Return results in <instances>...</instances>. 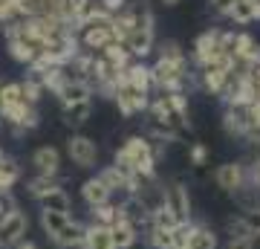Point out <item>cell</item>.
Segmentation results:
<instances>
[{
	"label": "cell",
	"instance_id": "cell-1",
	"mask_svg": "<svg viewBox=\"0 0 260 249\" xmlns=\"http://www.w3.org/2000/svg\"><path fill=\"white\" fill-rule=\"evenodd\" d=\"M113 168L124 177L139 180H156V157L148 136H127L124 145L113 154Z\"/></svg>",
	"mask_w": 260,
	"mask_h": 249
},
{
	"label": "cell",
	"instance_id": "cell-2",
	"mask_svg": "<svg viewBox=\"0 0 260 249\" xmlns=\"http://www.w3.org/2000/svg\"><path fill=\"white\" fill-rule=\"evenodd\" d=\"M121 73H124V70H121ZM113 102H116V107H119L121 116L130 119V116H136V113L148 110L150 96H148V93L133 90V87H127V84L121 81V75H119V87H116V93H113Z\"/></svg>",
	"mask_w": 260,
	"mask_h": 249
},
{
	"label": "cell",
	"instance_id": "cell-3",
	"mask_svg": "<svg viewBox=\"0 0 260 249\" xmlns=\"http://www.w3.org/2000/svg\"><path fill=\"white\" fill-rule=\"evenodd\" d=\"M26 232H29L26 212L15 209L6 217H0V249H12L15 243H20V240L26 238Z\"/></svg>",
	"mask_w": 260,
	"mask_h": 249
},
{
	"label": "cell",
	"instance_id": "cell-4",
	"mask_svg": "<svg viewBox=\"0 0 260 249\" xmlns=\"http://www.w3.org/2000/svg\"><path fill=\"white\" fill-rule=\"evenodd\" d=\"M67 154L78 168H95L99 165V145L84 133H73L67 139Z\"/></svg>",
	"mask_w": 260,
	"mask_h": 249
},
{
	"label": "cell",
	"instance_id": "cell-5",
	"mask_svg": "<svg viewBox=\"0 0 260 249\" xmlns=\"http://www.w3.org/2000/svg\"><path fill=\"white\" fill-rule=\"evenodd\" d=\"M217 56H220V29L211 26V29H205V32H200V35H197L191 58H194L197 70H200V67L211 64Z\"/></svg>",
	"mask_w": 260,
	"mask_h": 249
},
{
	"label": "cell",
	"instance_id": "cell-6",
	"mask_svg": "<svg viewBox=\"0 0 260 249\" xmlns=\"http://www.w3.org/2000/svg\"><path fill=\"white\" fill-rule=\"evenodd\" d=\"M214 183L220 185L223 191L237 194L243 185H249L246 165H243V162H223V165H217V171H214Z\"/></svg>",
	"mask_w": 260,
	"mask_h": 249
},
{
	"label": "cell",
	"instance_id": "cell-7",
	"mask_svg": "<svg viewBox=\"0 0 260 249\" xmlns=\"http://www.w3.org/2000/svg\"><path fill=\"white\" fill-rule=\"evenodd\" d=\"M165 209L177 220H191V197H188L185 183L174 180L171 185H165Z\"/></svg>",
	"mask_w": 260,
	"mask_h": 249
},
{
	"label": "cell",
	"instance_id": "cell-8",
	"mask_svg": "<svg viewBox=\"0 0 260 249\" xmlns=\"http://www.w3.org/2000/svg\"><path fill=\"white\" fill-rule=\"evenodd\" d=\"M121 46L130 52L133 61H145L153 52V46H156V32H150V29H133Z\"/></svg>",
	"mask_w": 260,
	"mask_h": 249
},
{
	"label": "cell",
	"instance_id": "cell-9",
	"mask_svg": "<svg viewBox=\"0 0 260 249\" xmlns=\"http://www.w3.org/2000/svg\"><path fill=\"white\" fill-rule=\"evenodd\" d=\"M32 168L38 174H47V177H58L61 171V151L55 145H41L32 151Z\"/></svg>",
	"mask_w": 260,
	"mask_h": 249
},
{
	"label": "cell",
	"instance_id": "cell-10",
	"mask_svg": "<svg viewBox=\"0 0 260 249\" xmlns=\"http://www.w3.org/2000/svg\"><path fill=\"white\" fill-rule=\"evenodd\" d=\"M55 99L61 102V107L75 104V102H90V99H93V84L78 81V78H67V81L61 84V90L55 93Z\"/></svg>",
	"mask_w": 260,
	"mask_h": 249
},
{
	"label": "cell",
	"instance_id": "cell-11",
	"mask_svg": "<svg viewBox=\"0 0 260 249\" xmlns=\"http://www.w3.org/2000/svg\"><path fill=\"white\" fill-rule=\"evenodd\" d=\"M121 81L127 84V87H133V90L139 93H148L153 90V81H150V64H145V61H130L127 70L121 73Z\"/></svg>",
	"mask_w": 260,
	"mask_h": 249
},
{
	"label": "cell",
	"instance_id": "cell-12",
	"mask_svg": "<svg viewBox=\"0 0 260 249\" xmlns=\"http://www.w3.org/2000/svg\"><path fill=\"white\" fill-rule=\"evenodd\" d=\"M119 214H121V220H127L130 226H136V229H148V223H150V212L145 209V203H142L139 197H124L119 203Z\"/></svg>",
	"mask_w": 260,
	"mask_h": 249
},
{
	"label": "cell",
	"instance_id": "cell-13",
	"mask_svg": "<svg viewBox=\"0 0 260 249\" xmlns=\"http://www.w3.org/2000/svg\"><path fill=\"white\" fill-rule=\"evenodd\" d=\"M225 18L237 26H249V23L260 20V0H234L232 9L225 12Z\"/></svg>",
	"mask_w": 260,
	"mask_h": 249
},
{
	"label": "cell",
	"instance_id": "cell-14",
	"mask_svg": "<svg viewBox=\"0 0 260 249\" xmlns=\"http://www.w3.org/2000/svg\"><path fill=\"white\" fill-rule=\"evenodd\" d=\"M130 15V23H133V29H150V32H156V15H153V6H150V0H133V3H127V9H124Z\"/></svg>",
	"mask_w": 260,
	"mask_h": 249
},
{
	"label": "cell",
	"instance_id": "cell-15",
	"mask_svg": "<svg viewBox=\"0 0 260 249\" xmlns=\"http://www.w3.org/2000/svg\"><path fill=\"white\" fill-rule=\"evenodd\" d=\"M81 200L90 209H95V206H104V203H110L113 200V194H110V188L99 180V174L95 177H90V180H84V185H81Z\"/></svg>",
	"mask_w": 260,
	"mask_h": 249
},
{
	"label": "cell",
	"instance_id": "cell-16",
	"mask_svg": "<svg viewBox=\"0 0 260 249\" xmlns=\"http://www.w3.org/2000/svg\"><path fill=\"white\" fill-rule=\"evenodd\" d=\"M84 229H87V226H84V223H78V220H70L64 226V229L58 232V235H52V243H55L58 249H75V246H81L84 243Z\"/></svg>",
	"mask_w": 260,
	"mask_h": 249
},
{
	"label": "cell",
	"instance_id": "cell-17",
	"mask_svg": "<svg viewBox=\"0 0 260 249\" xmlns=\"http://www.w3.org/2000/svg\"><path fill=\"white\" fill-rule=\"evenodd\" d=\"M81 249H116L110 229H107V226H99V223H90V226L84 229Z\"/></svg>",
	"mask_w": 260,
	"mask_h": 249
},
{
	"label": "cell",
	"instance_id": "cell-18",
	"mask_svg": "<svg viewBox=\"0 0 260 249\" xmlns=\"http://www.w3.org/2000/svg\"><path fill=\"white\" fill-rule=\"evenodd\" d=\"M38 203H41V212H58V214H70V212H73V200H70L67 188H55V191H49L47 197H41Z\"/></svg>",
	"mask_w": 260,
	"mask_h": 249
},
{
	"label": "cell",
	"instance_id": "cell-19",
	"mask_svg": "<svg viewBox=\"0 0 260 249\" xmlns=\"http://www.w3.org/2000/svg\"><path fill=\"white\" fill-rule=\"evenodd\" d=\"M110 235H113V243H116V249H133L136 246V240H139V229L136 226H130L127 220L113 223L110 226Z\"/></svg>",
	"mask_w": 260,
	"mask_h": 249
},
{
	"label": "cell",
	"instance_id": "cell-20",
	"mask_svg": "<svg viewBox=\"0 0 260 249\" xmlns=\"http://www.w3.org/2000/svg\"><path fill=\"white\" fill-rule=\"evenodd\" d=\"M90 116H93V99H90V102L67 104L64 107V125H70V128H81V125H87Z\"/></svg>",
	"mask_w": 260,
	"mask_h": 249
},
{
	"label": "cell",
	"instance_id": "cell-21",
	"mask_svg": "<svg viewBox=\"0 0 260 249\" xmlns=\"http://www.w3.org/2000/svg\"><path fill=\"white\" fill-rule=\"evenodd\" d=\"M246 116H243V110H237V107H225L223 113V130L225 136L232 139H243V133H246Z\"/></svg>",
	"mask_w": 260,
	"mask_h": 249
},
{
	"label": "cell",
	"instance_id": "cell-22",
	"mask_svg": "<svg viewBox=\"0 0 260 249\" xmlns=\"http://www.w3.org/2000/svg\"><path fill=\"white\" fill-rule=\"evenodd\" d=\"M99 58H102V61H107V64H110L113 70H119V73H121V70H127V64L133 61V58H130V52L121 44H107L102 52H99Z\"/></svg>",
	"mask_w": 260,
	"mask_h": 249
},
{
	"label": "cell",
	"instance_id": "cell-23",
	"mask_svg": "<svg viewBox=\"0 0 260 249\" xmlns=\"http://www.w3.org/2000/svg\"><path fill=\"white\" fill-rule=\"evenodd\" d=\"M55 188H61L58 177H47V174H35V177H32V180L26 183L29 197H35V200L47 197V194H49V191H55Z\"/></svg>",
	"mask_w": 260,
	"mask_h": 249
},
{
	"label": "cell",
	"instance_id": "cell-24",
	"mask_svg": "<svg viewBox=\"0 0 260 249\" xmlns=\"http://www.w3.org/2000/svg\"><path fill=\"white\" fill-rule=\"evenodd\" d=\"M200 223L197 220H179L174 229H171V249H185L188 243H191V238H194V232Z\"/></svg>",
	"mask_w": 260,
	"mask_h": 249
},
{
	"label": "cell",
	"instance_id": "cell-25",
	"mask_svg": "<svg viewBox=\"0 0 260 249\" xmlns=\"http://www.w3.org/2000/svg\"><path fill=\"white\" fill-rule=\"evenodd\" d=\"M93 212V223H99V226H107L110 229L113 223H119V203H104V206H95V209H90Z\"/></svg>",
	"mask_w": 260,
	"mask_h": 249
},
{
	"label": "cell",
	"instance_id": "cell-26",
	"mask_svg": "<svg viewBox=\"0 0 260 249\" xmlns=\"http://www.w3.org/2000/svg\"><path fill=\"white\" fill-rule=\"evenodd\" d=\"M254 44H257V38L251 35V32H237V35H234V49H232L234 61L243 64V61L249 58V52L254 49Z\"/></svg>",
	"mask_w": 260,
	"mask_h": 249
},
{
	"label": "cell",
	"instance_id": "cell-27",
	"mask_svg": "<svg viewBox=\"0 0 260 249\" xmlns=\"http://www.w3.org/2000/svg\"><path fill=\"white\" fill-rule=\"evenodd\" d=\"M20 93H23V102H26V104H35V107H38V102L47 96L44 84L38 81L35 75H26V78L20 81Z\"/></svg>",
	"mask_w": 260,
	"mask_h": 249
},
{
	"label": "cell",
	"instance_id": "cell-28",
	"mask_svg": "<svg viewBox=\"0 0 260 249\" xmlns=\"http://www.w3.org/2000/svg\"><path fill=\"white\" fill-rule=\"evenodd\" d=\"M20 180V168L15 159L3 157V162H0V191H12V185Z\"/></svg>",
	"mask_w": 260,
	"mask_h": 249
},
{
	"label": "cell",
	"instance_id": "cell-29",
	"mask_svg": "<svg viewBox=\"0 0 260 249\" xmlns=\"http://www.w3.org/2000/svg\"><path fill=\"white\" fill-rule=\"evenodd\" d=\"M185 249H217V235H214V229L205 226V223H200L194 232V238H191V243Z\"/></svg>",
	"mask_w": 260,
	"mask_h": 249
},
{
	"label": "cell",
	"instance_id": "cell-30",
	"mask_svg": "<svg viewBox=\"0 0 260 249\" xmlns=\"http://www.w3.org/2000/svg\"><path fill=\"white\" fill-rule=\"evenodd\" d=\"M73 220L70 214H58V212H41V226H44V232H47V238H52V235H58V232L64 229L67 223Z\"/></svg>",
	"mask_w": 260,
	"mask_h": 249
},
{
	"label": "cell",
	"instance_id": "cell-31",
	"mask_svg": "<svg viewBox=\"0 0 260 249\" xmlns=\"http://www.w3.org/2000/svg\"><path fill=\"white\" fill-rule=\"evenodd\" d=\"M23 102V93H20V81H9V84H0V110H6L12 104Z\"/></svg>",
	"mask_w": 260,
	"mask_h": 249
},
{
	"label": "cell",
	"instance_id": "cell-32",
	"mask_svg": "<svg viewBox=\"0 0 260 249\" xmlns=\"http://www.w3.org/2000/svg\"><path fill=\"white\" fill-rule=\"evenodd\" d=\"M153 49H156V58H165V61H179V58H185V52H182L179 41H174V38H168V41H159Z\"/></svg>",
	"mask_w": 260,
	"mask_h": 249
},
{
	"label": "cell",
	"instance_id": "cell-33",
	"mask_svg": "<svg viewBox=\"0 0 260 249\" xmlns=\"http://www.w3.org/2000/svg\"><path fill=\"white\" fill-rule=\"evenodd\" d=\"M145 240H148L153 249H171V232H168V229L148 226V229H145Z\"/></svg>",
	"mask_w": 260,
	"mask_h": 249
},
{
	"label": "cell",
	"instance_id": "cell-34",
	"mask_svg": "<svg viewBox=\"0 0 260 249\" xmlns=\"http://www.w3.org/2000/svg\"><path fill=\"white\" fill-rule=\"evenodd\" d=\"M177 223H179L177 217L162 206V209H156V212H150V223H148V226H156V229H168V232H171Z\"/></svg>",
	"mask_w": 260,
	"mask_h": 249
},
{
	"label": "cell",
	"instance_id": "cell-35",
	"mask_svg": "<svg viewBox=\"0 0 260 249\" xmlns=\"http://www.w3.org/2000/svg\"><path fill=\"white\" fill-rule=\"evenodd\" d=\"M240 220H243V226L251 232V238H257L260 235V206L257 209H243Z\"/></svg>",
	"mask_w": 260,
	"mask_h": 249
},
{
	"label": "cell",
	"instance_id": "cell-36",
	"mask_svg": "<svg viewBox=\"0 0 260 249\" xmlns=\"http://www.w3.org/2000/svg\"><path fill=\"white\" fill-rule=\"evenodd\" d=\"M246 238H251V232L243 226L240 217H232L229 220V240H246Z\"/></svg>",
	"mask_w": 260,
	"mask_h": 249
},
{
	"label": "cell",
	"instance_id": "cell-37",
	"mask_svg": "<svg viewBox=\"0 0 260 249\" xmlns=\"http://www.w3.org/2000/svg\"><path fill=\"white\" fill-rule=\"evenodd\" d=\"M188 159H191V165H197V168H203L205 162H208V148L205 145H191V151H188Z\"/></svg>",
	"mask_w": 260,
	"mask_h": 249
},
{
	"label": "cell",
	"instance_id": "cell-38",
	"mask_svg": "<svg viewBox=\"0 0 260 249\" xmlns=\"http://www.w3.org/2000/svg\"><path fill=\"white\" fill-rule=\"evenodd\" d=\"M246 177H249L251 188H257V191H260V157H254L249 165H246Z\"/></svg>",
	"mask_w": 260,
	"mask_h": 249
},
{
	"label": "cell",
	"instance_id": "cell-39",
	"mask_svg": "<svg viewBox=\"0 0 260 249\" xmlns=\"http://www.w3.org/2000/svg\"><path fill=\"white\" fill-rule=\"evenodd\" d=\"M127 3L130 0H99V6H102L107 15H119V12L127 9Z\"/></svg>",
	"mask_w": 260,
	"mask_h": 249
},
{
	"label": "cell",
	"instance_id": "cell-40",
	"mask_svg": "<svg viewBox=\"0 0 260 249\" xmlns=\"http://www.w3.org/2000/svg\"><path fill=\"white\" fill-rule=\"evenodd\" d=\"M15 209H18V203H15L12 191H0V217H6V214L15 212Z\"/></svg>",
	"mask_w": 260,
	"mask_h": 249
},
{
	"label": "cell",
	"instance_id": "cell-41",
	"mask_svg": "<svg viewBox=\"0 0 260 249\" xmlns=\"http://www.w3.org/2000/svg\"><path fill=\"white\" fill-rule=\"evenodd\" d=\"M243 116H246L249 125H257L260 128V102H251L249 107H243Z\"/></svg>",
	"mask_w": 260,
	"mask_h": 249
},
{
	"label": "cell",
	"instance_id": "cell-42",
	"mask_svg": "<svg viewBox=\"0 0 260 249\" xmlns=\"http://www.w3.org/2000/svg\"><path fill=\"white\" fill-rule=\"evenodd\" d=\"M243 142H249V145L260 148V128H257V125H246V133H243Z\"/></svg>",
	"mask_w": 260,
	"mask_h": 249
},
{
	"label": "cell",
	"instance_id": "cell-43",
	"mask_svg": "<svg viewBox=\"0 0 260 249\" xmlns=\"http://www.w3.org/2000/svg\"><path fill=\"white\" fill-rule=\"evenodd\" d=\"M232 3H234V0H211V9L217 12V15H223V18H225V12L232 9Z\"/></svg>",
	"mask_w": 260,
	"mask_h": 249
},
{
	"label": "cell",
	"instance_id": "cell-44",
	"mask_svg": "<svg viewBox=\"0 0 260 249\" xmlns=\"http://www.w3.org/2000/svg\"><path fill=\"white\" fill-rule=\"evenodd\" d=\"M225 249H254V238H246V240H229Z\"/></svg>",
	"mask_w": 260,
	"mask_h": 249
},
{
	"label": "cell",
	"instance_id": "cell-45",
	"mask_svg": "<svg viewBox=\"0 0 260 249\" xmlns=\"http://www.w3.org/2000/svg\"><path fill=\"white\" fill-rule=\"evenodd\" d=\"M249 78H251V84H254V90H260V64L249 67Z\"/></svg>",
	"mask_w": 260,
	"mask_h": 249
},
{
	"label": "cell",
	"instance_id": "cell-46",
	"mask_svg": "<svg viewBox=\"0 0 260 249\" xmlns=\"http://www.w3.org/2000/svg\"><path fill=\"white\" fill-rule=\"evenodd\" d=\"M12 249H38V243H32V240H26V238H23L20 243H15Z\"/></svg>",
	"mask_w": 260,
	"mask_h": 249
},
{
	"label": "cell",
	"instance_id": "cell-47",
	"mask_svg": "<svg viewBox=\"0 0 260 249\" xmlns=\"http://www.w3.org/2000/svg\"><path fill=\"white\" fill-rule=\"evenodd\" d=\"M159 6H165V9H174V6H179L182 0H156Z\"/></svg>",
	"mask_w": 260,
	"mask_h": 249
}]
</instances>
